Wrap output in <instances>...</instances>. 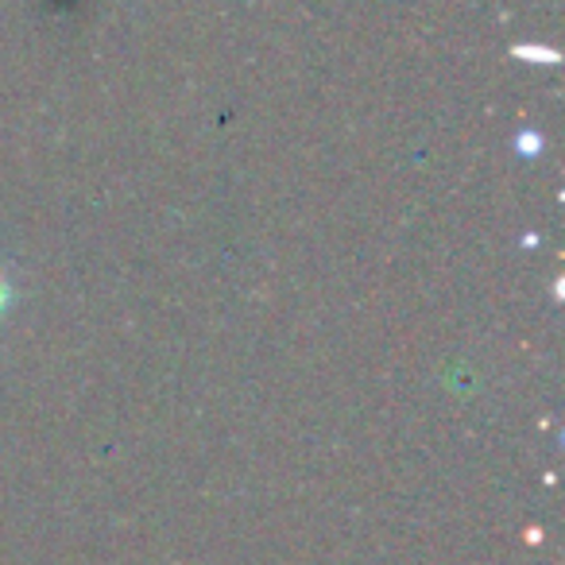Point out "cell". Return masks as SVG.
Here are the masks:
<instances>
[{"label": "cell", "instance_id": "6da1fadb", "mask_svg": "<svg viewBox=\"0 0 565 565\" xmlns=\"http://www.w3.org/2000/svg\"><path fill=\"white\" fill-rule=\"evenodd\" d=\"M0 307H4V282H0Z\"/></svg>", "mask_w": 565, "mask_h": 565}]
</instances>
